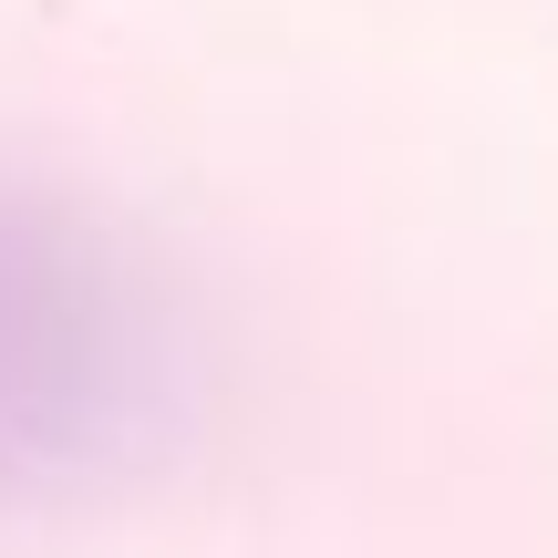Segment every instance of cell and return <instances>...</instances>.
<instances>
[{
	"instance_id": "1",
	"label": "cell",
	"mask_w": 558,
	"mask_h": 558,
	"mask_svg": "<svg viewBox=\"0 0 558 558\" xmlns=\"http://www.w3.org/2000/svg\"><path fill=\"white\" fill-rule=\"evenodd\" d=\"M135 383L114 259L62 207L0 197V456H73Z\"/></svg>"
}]
</instances>
